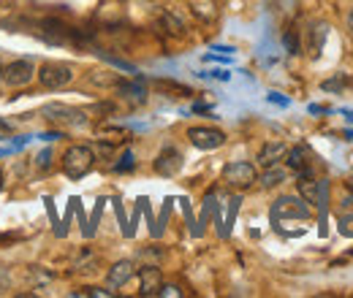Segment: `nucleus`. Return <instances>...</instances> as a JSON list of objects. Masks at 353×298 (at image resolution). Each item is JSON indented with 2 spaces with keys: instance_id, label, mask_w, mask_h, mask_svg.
<instances>
[{
  "instance_id": "obj_14",
  "label": "nucleus",
  "mask_w": 353,
  "mask_h": 298,
  "mask_svg": "<svg viewBox=\"0 0 353 298\" xmlns=\"http://www.w3.org/2000/svg\"><path fill=\"white\" fill-rule=\"evenodd\" d=\"M310 149L307 147H296L288 152V169L296 171V176H312V166H310Z\"/></svg>"
},
{
  "instance_id": "obj_13",
  "label": "nucleus",
  "mask_w": 353,
  "mask_h": 298,
  "mask_svg": "<svg viewBox=\"0 0 353 298\" xmlns=\"http://www.w3.org/2000/svg\"><path fill=\"white\" fill-rule=\"evenodd\" d=\"M288 155V149H285V144L283 141H266L264 147L259 149V166H264V169H269V166H277L283 158Z\"/></svg>"
},
{
  "instance_id": "obj_9",
  "label": "nucleus",
  "mask_w": 353,
  "mask_h": 298,
  "mask_svg": "<svg viewBox=\"0 0 353 298\" xmlns=\"http://www.w3.org/2000/svg\"><path fill=\"white\" fill-rule=\"evenodd\" d=\"M161 288H163V274L158 266H144L139 268V293L141 296H161Z\"/></svg>"
},
{
  "instance_id": "obj_34",
  "label": "nucleus",
  "mask_w": 353,
  "mask_h": 298,
  "mask_svg": "<svg viewBox=\"0 0 353 298\" xmlns=\"http://www.w3.org/2000/svg\"><path fill=\"white\" fill-rule=\"evenodd\" d=\"M0 79H3V65H0Z\"/></svg>"
},
{
  "instance_id": "obj_1",
  "label": "nucleus",
  "mask_w": 353,
  "mask_h": 298,
  "mask_svg": "<svg viewBox=\"0 0 353 298\" xmlns=\"http://www.w3.org/2000/svg\"><path fill=\"white\" fill-rule=\"evenodd\" d=\"M41 117L52 128L65 130V128H88V114L82 109H74V106H65V103H46L41 106Z\"/></svg>"
},
{
  "instance_id": "obj_3",
  "label": "nucleus",
  "mask_w": 353,
  "mask_h": 298,
  "mask_svg": "<svg viewBox=\"0 0 353 298\" xmlns=\"http://www.w3.org/2000/svg\"><path fill=\"white\" fill-rule=\"evenodd\" d=\"M272 222H283V220H310L312 212H310V204L302 198V195H280L274 204H272Z\"/></svg>"
},
{
  "instance_id": "obj_16",
  "label": "nucleus",
  "mask_w": 353,
  "mask_h": 298,
  "mask_svg": "<svg viewBox=\"0 0 353 298\" xmlns=\"http://www.w3.org/2000/svg\"><path fill=\"white\" fill-rule=\"evenodd\" d=\"M296 190L307 204H318L321 201V182H315L312 176H296Z\"/></svg>"
},
{
  "instance_id": "obj_15",
  "label": "nucleus",
  "mask_w": 353,
  "mask_h": 298,
  "mask_svg": "<svg viewBox=\"0 0 353 298\" xmlns=\"http://www.w3.org/2000/svg\"><path fill=\"white\" fill-rule=\"evenodd\" d=\"M326 36H329V25L326 22H312L307 30V39H310V54L318 57L323 43H326Z\"/></svg>"
},
{
  "instance_id": "obj_5",
  "label": "nucleus",
  "mask_w": 353,
  "mask_h": 298,
  "mask_svg": "<svg viewBox=\"0 0 353 298\" xmlns=\"http://www.w3.org/2000/svg\"><path fill=\"white\" fill-rule=\"evenodd\" d=\"M36 76L44 89H60V87L71 85L77 74H74V65H68V63H44Z\"/></svg>"
},
{
  "instance_id": "obj_24",
  "label": "nucleus",
  "mask_w": 353,
  "mask_h": 298,
  "mask_svg": "<svg viewBox=\"0 0 353 298\" xmlns=\"http://www.w3.org/2000/svg\"><path fill=\"white\" fill-rule=\"evenodd\" d=\"M11 133H14V123H8V120L0 117V141H8Z\"/></svg>"
},
{
  "instance_id": "obj_21",
  "label": "nucleus",
  "mask_w": 353,
  "mask_h": 298,
  "mask_svg": "<svg viewBox=\"0 0 353 298\" xmlns=\"http://www.w3.org/2000/svg\"><path fill=\"white\" fill-rule=\"evenodd\" d=\"M283 43H285L288 54H299V36H296V30H285V36H283Z\"/></svg>"
},
{
  "instance_id": "obj_4",
  "label": "nucleus",
  "mask_w": 353,
  "mask_h": 298,
  "mask_svg": "<svg viewBox=\"0 0 353 298\" xmlns=\"http://www.w3.org/2000/svg\"><path fill=\"white\" fill-rule=\"evenodd\" d=\"M223 182L228 187H234V190H248V187H253L259 182V171L248 160H234V163H228L223 169Z\"/></svg>"
},
{
  "instance_id": "obj_25",
  "label": "nucleus",
  "mask_w": 353,
  "mask_h": 298,
  "mask_svg": "<svg viewBox=\"0 0 353 298\" xmlns=\"http://www.w3.org/2000/svg\"><path fill=\"white\" fill-rule=\"evenodd\" d=\"M88 296L109 298V296H114V290H101V288H88Z\"/></svg>"
},
{
  "instance_id": "obj_32",
  "label": "nucleus",
  "mask_w": 353,
  "mask_h": 298,
  "mask_svg": "<svg viewBox=\"0 0 353 298\" xmlns=\"http://www.w3.org/2000/svg\"><path fill=\"white\" fill-rule=\"evenodd\" d=\"M3 187H6V176H3V169H0V193H3Z\"/></svg>"
},
{
  "instance_id": "obj_33",
  "label": "nucleus",
  "mask_w": 353,
  "mask_h": 298,
  "mask_svg": "<svg viewBox=\"0 0 353 298\" xmlns=\"http://www.w3.org/2000/svg\"><path fill=\"white\" fill-rule=\"evenodd\" d=\"M343 117H348V123L353 125V111H343Z\"/></svg>"
},
{
  "instance_id": "obj_31",
  "label": "nucleus",
  "mask_w": 353,
  "mask_h": 298,
  "mask_svg": "<svg viewBox=\"0 0 353 298\" xmlns=\"http://www.w3.org/2000/svg\"><path fill=\"white\" fill-rule=\"evenodd\" d=\"M343 138H345V141H351V144H353V130H345V136H343Z\"/></svg>"
},
{
  "instance_id": "obj_28",
  "label": "nucleus",
  "mask_w": 353,
  "mask_h": 298,
  "mask_svg": "<svg viewBox=\"0 0 353 298\" xmlns=\"http://www.w3.org/2000/svg\"><path fill=\"white\" fill-rule=\"evenodd\" d=\"M236 212H239V198H234V201H231V212H228V225L234 222V217H236Z\"/></svg>"
},
{
  "instance_id": "obj_12",
  "label": "nucleus",
  "mask_w": 353,
  "mask_h": 298,
  "mask_svg": "<svg viewBox=\"0 0 353 298\" xmlns=\"http://www.w3.org/2000/svg\"><path fill=\"white\" fill-rule=\"evenodd\" d=\"M188 8H190V14H193L199 22H204V25H212V22L218 19V14H221V8H218L215 0H188Z\"/></svg>"
},
{
  "instance_id": "obj_27",
  "label": "nucleus",
  "mask_w": 353,
  "mask_h": 298,
  "mask_svg": "<svg viewBox=\"0 0 353 298\" xmlns=\"http://www.w3.org/2000/svg\"><path fill=\"white\" fill-rule=\"evenodd\" d=\"M161 296H182V293H179V288H174V285H163L161 288Z\"/></svg>"
},
{
  "instance_id": "obj_20",
  "label": "nucleus",
  "mask_w": 353,
  "mask_h": 298,
  "mask_svg": "<svg viewBox=\"0 0 353 298\" xmlns=\"http://www.w3.org/2000/svg\"><path fill=\"white\" fill-rule=\"evenodd\" d=\"M95 260H98V257L92 255L90 250H82L79 255L74 257V268H77V271H90V268L95 266Z\"/></svg>"
},
{
  "instance_id": "obj_8",
  "label": "nucleus",
  "mask_w": 353,
  "mask_h": 298,
  "mask_svg": "<svg viewBox=\"0 0 353 298\" xmlns=\"http://www.w3.org/2000/svg\"><path fill=\"white\" fill-rule=\"evenodd\" d=\"M152 169H155V173H161V176H176V173L182 171V152H179L176 147H172V144L163 147V149L158 152Z\"/></svg>"
},
{
  "instance_id": "obj_18",
  "label": "nucleus",
  "mask_w": 353,
  "mask_h": 298,
  "mask_svg": "<svg viewBox=\"0 0 353 298\" xmlns=\"http://www.w3.org/2000/svg\"><path fill=\"white\" fill-rule=\"evenodd\" d=\"M117 82H120V76L112 71H92L90 74V85L95 87H117Z\"/></svg>"
},
{
  "instance_id": "obj_19",
  "label": "nucleus",
  "mask_w": 353,
  "mask_h": 298,
  "mask_svg": "<svg viewBox=\"0 0 353 298\" xmlns=\"http://www.w3.org/2000/svg\"><path fill=\"white\" fill-rule=\"evenodd\" d=\"M163 25L169 28V33H174V36H185V22L176 17L174 11H163Z\"/></svg>"
},
{
  "instance_id": "obj_23",
  "label": "nucleus",
  "mask_w": 353,
  "mask_h": 298,
  "mask_svg": "<svg viewBox=\"0 0 353 298\" xmlns=\"http://www.w3.org/2000/svg\"><path fill=\"white\" fill-rule=\"evenodd\" d=\"M52 160H54L52 149H44V152H39V158H36V169H39V171H49V169H52Z\"/></svg>"
},
{
  "instance_id": "obj_6",
  "label": "nucleus",
  "mask_w": 353,
  "mask_h": 298,
  "mask_svg": "<svg viewBox=\"0 0 353 298\" xmlns=\"http://www.w3.org/2000/svg\"><path fill=\"white\" fill-rule=\"evenodd\" d=\"M36 63L28 60V57H19V60H11L6 68H3V79L8 87H28L36 79Z\"/></svg>"
},
{
  "instance_id": "obj_10",
  "label": "nucleus",
  "mask_w": 353,
  "mask_h": 298,
  "mask_svg": "<svg viewBox=\"0 0 353 298\" xmlns=\"http://www.w3.org/2000/svg\"><path fill=\"white\" fill-rule=\"evenodd\" d=\"M133 274H136L133 260H117V263L109 268V274H106V285H109V290H120V288H125V285L133 279Z\"/></svg>"
},
{
  "instance_id": "obj_26",
  "label": "nucleus",
  "mask_w": 353,
  "mask_h": 298,
  "mask_svg": "<svg viewBox=\"0 0 353 298\" xmlns=\"http://www.w3.org/2000/svg\"><path fill=\"white\" fill-rule=\"evenodd\" d=\"M269 103H277V106H288L291 100H288V98H283V95H277V92H269Z\"/></svg>"
},
{
  "instance_id": "obj_7",
  "label": "nucleus",
  "mask_w": 353,
  "mask_h": 298,
  "mask_svg": "<svg viewBox=\"0 0 353 298\" xmlns=\"http://www.w3.org/2000/svg\"><path fill=\"white\" fill-rule=\"evenodd\" d=\"M188 138L196 149H204V152H212V149H221L225 144V133L218 128H210V125H196V128H188Z\"/></svg>"
},
{
  "instance_id": "obj_2",
  "label": "nucleus",
  "mask_w": 353,
  "mask_h": 298,
  "mask_svg": "<svg viewBox=\"0 0 353 298\" xmlns=\"http://www.w3.org/2000/svg\"><path fill=\"white\" fill-rule=\"evenodd\" d=\"M60 166H63V173L68 176V179H82V176H88L92 166H95V152H92V147H85V144H74V147H68L65 149V155H63V160H60Z\"/></svg>"
},
{
  "instance_id": "obj_17",
  "label": "nucleus",
  "mask_w": 353,
  "mask_h": 298,
  "mask_svg": "<svg viewBox=\"0 0 353 298\" xmlns=\"http://www.w3.org/2000/svg\"><path fill=\"white\" fill-rule=\"evenodd\" d=\"M285 176H288V173H285L283 169H277V166H269V169H266L264 173L259 176V182H261V187H264V190H272V187L283 184V182H285Z\"/></svg>"
},
{
  "instance_id": "obj_22",
  "label": "nucleus",
  "mask_w": 353,
  "mask_h": 298,
  "mask_svg": "<svg viewBox=\"0 0 353 298\" xmlns=\"http://www.w3.org/2000/svg\"><path fill=\"white\" fill-rule=\"evenodd\" d=\"M136 169V160H133V152H125L123 158H120V163H114V171L117 173H128V171Z\"/></svg>"
},
{
  "instance_id": "obj_11",
  "label": "nucleus",
  "mask_w": 353,
  "mask_h": 298,
  "mask_svg": "<svg viewBox=\"0 0 353 298\" xmlns=\"http://www.w3.org/2000/svg\"><path fill=\"white\" fill-rule=\"evenodd\" d=\"M114 89H117V95H120L123 100H128L131 106H144V103H147V98H150V95H147V87L141 85L139 79H136V82L120 79Z\"/></svg>"
},
{
  "instance_id": "obj_29",
  "label": "nucleus",
  "mask_w": 353,
  "mask_h": 298,
  "mask_svg": "<svg viewBox=\"0 0 353 298\" xmlns=\"http://www.w3.org/2000/svg\"><path fill=\"white\" fill-rule=\"evenodd\" d=\"M215 52H228V54H234V46H215Z\"/></svg>"
},
{
  "instance_id": "obj_30",
  "label": "nucleus",
  "mask_w": 353,
  "mask_h": 298,
  "mask_svg": "<svg viewBox=\"0 0 353 298\" xmlns=\"http://www.w3.org/2000/svg\"><path fill=\"white\" fill-rule=\"evenodd\" d=\"M345 22H348V30H351V36H353V8L348 11V19H345Z\"/></svg>"
}]
</instances>
